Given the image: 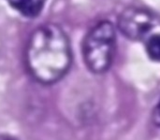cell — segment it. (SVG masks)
<instances>
[{"instance_id":"6da1fadb","label":"cell","mask_w":160,"mask_h":140,"mask_svg":"<svg viewBox=\"0 0 160 140\" xmlns=\"http://www.w3.org/2000/svg\"><path fill=\"white\" fill-rule=\"evenodd\" d=\"M71 49L66 33L56 24L47 23L31 35L25 51V64L35 80L52 84L61 80L71 65Z\"/></svg>"},{"instance_id":"7a4b0ae2","label":"cell","mask_w":160,"mask_h":140,"mask_svg":"<svg viewBox=\"0 0 160 140\" xmlns=\"http://www.w3.org/2000/svg\"><path fill=\"white\" fill-rule=\"evenodd\" d=\"M115 30L108 21L96 24L82 42V56L87 67L95 73H103L112 65L115 51Z\"/></svg>"},{"instance_id":"3957f363","label":"cell","mask_w":160,"mask_h":140,"mask_svg":"<svg viewBox=\"0 0 160 140\" xmlns=\"http://www.w3.org/2000/svg\"><path fill=\"white\" fill-rule=\"evenodd\" d=\"M118 26L127 37L132 40H141L153 29L154 18L144 9L130 7L120 15Z\"/></svg>"},{"instance_id":"277c9868","label":"cell","mask_w":160,"mask_h":140,"mask_svg":"<svg viewBox=\"0 0 160 140\" xmlns=\"http://www.w3.org/2000/svg\"><path fill=\"white\" fill-rule=\"evenodd\" d=\"M18 12L27 18H35L42 11L46 0H7Z\"/></svg>"},{"instance_id":"5b68a950","label":"cell","mask_w":160,"mask_h":140,"mask_svg":"<svg viewBox=\"0 0 160 140\" xmlns=\"http://www.w3.org/2000/svg\"><path fill=\"white\" fill-rule=\"evenodd\" d=\"M148 55L156 61H160V34L152 36L146 42Z\"/></svg>"},{"instance_id":"8992f818","label":"cell","mask_w":160,"mask_h":140,"mask_svg":"<svg viewBox=\"0 0 160 140\" xmlns=\"http://www.w3.org/2000/svg\"><path fill=\"white\" fill-rule=\"evenodd\" d=\"M154 121L155 123L160 126V102L158 103V105L157 106L155 112H154Z\"/></svg>"},{"instance_id":"52a82bcc","label":"cell","mask_w":160,"mask_h":140,"mask_svg":"<svg viewBox=\"0 0 160 140\" xmlns=\"http://www.w3.org/2000/svg\"><path fill=\"white\" fill-rule=\"evenodd\" d=\"M0 140H18L17 138L8 135H0Z\"/></svg>"}]
</instances>
